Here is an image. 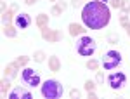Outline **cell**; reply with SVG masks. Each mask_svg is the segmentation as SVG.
Here are the masks:
<instances>
[{"mask_svg":"<svg viewBox=\"0 0 130 99\" xmlns=\"http://www.w3.org/2000/svg\"><path fill=\"white\" fill-rule=\"evenodd\" d=\"M111 19L109 7L101 0H90L82 9V21L90 30H102Z\"/></svg>","mask_w":130,"mask_h":99,"instance_id":"cell-1","label":"cell"},{"mask_svg":"<svg viewBox=\"0 0 130 99\" xmlns=\"http://www.w3.org/2000/svg\"><path fill=\"white\" fill-rule=\"evenodd\" d=\"M42 96L47 99H57L62 96V85L61 82L57 80L50 78V80H45L43 85H42Z\"/></svg>","mask_w":130,"mask_h":99,"instance_id":"cell-2","label":"cell"},{"mask_svg":"<svg viewBox=\"0 0 130 99\" xmlns=\"http://www.w3.org/2000/svg\"><path fill=\"white\" fill-rule=\"evenodd\" d=\"M75 47H76V52L80 56L89 58V56L94 54V50H95V40L92 38V37H89V35H82L80 38L76 40Z\"/></svg>","mask_w":130,"mask_h":99,"instance_id":"cell-3","label":"cell"},{"mask_svg":"<svg viewBox=\"0 0 130 99\" xmlns=\"http://www.w3.org/2000/svg\"><path fill=\"white\" fill-rule=\"evenodd\" d=\"M121 64V54L118 50H108V52H104L102 54V66L104 69H115L116 66H120Z\"/></svg>","mask_w":130,"mask_h":99,"instance_id":"cell-4","label":"cell"},{"mask_svg":"<svg viewBox=\"0 0 130 99\" xmlns=\"http://www.w3.org/2000/svg\"><path fill=\"white\" fill-rule=\"evenodd\" d=\"M21 80L26 87H37L40 83V75L37 69H31V68H24L21 71Z\"/></svg>","mask_w":130,"mask_h":99,"instance_id":"cell-5","label":"cell"},{"mask_svg":"<svg viewBox=\"0 0 130 99\" xmlns=\"http://www.w3.org/2000/svg\"><path fill=\"white\" fill-rule=\"evenodd\" d=\"M108 82H109V87L113 90H120V89H123V85L127 83V77H125V73L116 71V73H111L109 75Z\"/></svg>","mask_w":130,"mask_h":99,"instance_id":"cell-6","label":"cell"},{"mask_svg":"<svg viewBox=\"0 0 130 99\" xmlns=\"http://www.w3.org/2000/svg\"><path fill=\"white\" fill-rule=\"evenodd\" d=\"M42 38L50 42V44H56V42H59L62 38V35H61L59 30H50L47 26V28H42Z\"/></svg>","mask_w":130,"mask_h":99,"instance_id":"cell-7","label":"cell"},{"mask_svg":"<svg viewBox=\"0 0 130 99\" xmlns=\"http://www.w3.org/2000/svg\"><path fill=\"white\" fill-rule=\"evenodd\" d=\"M10 99H30L31 92L28 89H23V87H14V89L9 92Z\"/></svg>","mask_w":130,"mask_h":99,"instance_id":"cell-8","label":"cell"},{"mask_svg":"<svg viewBox=\"0 0 130 99\" xmlns=\"http://www.w3.org/2000/svg\"><path fill=\"white\" fill-rule=\"evenodd\" d=\"M31 24V18H30V14H18L16 16V26L19 28V30H24V28H28Z\"/></svg>","mask_w":130,"mask_h":99,"instance_id":"cell-9","label":"cell"},{"mask_svg":"<svg viewBox=\"0 0 130 99\" xmlns=\"http://www.w3.org/2000/svg\"><path fill=\"white\" fill-rule=\"evenodd\" d=\"M19 68H21V66L16 63V61H14V63H10V64H7V66H5V69H4V75H5L7 78H14Z\"/></svg>","mask_w":130,"mask_h":99,"instance_id":"cell-10","label":"cell"},{"mask_svg":"<svg viewBox=\"0 0 130 99\" xmlns=\"http://www.w3.org/2000/svg\"><path fill=\"white\" fill-rule=\"evenodd\" d=\"M16 12H18V5L14 4V5H10V9L7 10V12H4V14H2V21H4V24H5V23H10L12 16H14Z\"/></svg>","mask_w":130,"mask_h":99,"instance_id":"cell-11","label":"cell"},{"mask_svg":"<svg viewBox=\"0 0 130 99\" xmlns=\"http://www.w3.org/2000/svg\"><path fill=\"white\" fill-rule=\"evenodd\" d=\"M83 33H85V28L82 24H75V23L70 24V35L71 37H78V35H83Z\"/></svg>","mask_w":130,"mask_h":99,"instance_id":"cell-12","label":"cell"},{"mask_svg":"<svg viewBox=\"0 0 130 99\" xmlns=\"http://www.w3.org/2000/svg\"><path fill=\"white\" fill-rule=\"evenodd\" d=\"M49 68H50V71H59L61 69V61H59V58H56V56H50L49 58Z\"/></svg>","mask_w":130,"mask_h":99,"instance_id":"cell-13","label":"cell"},{"mask_svg":"<svg viewBox=\"0 0 130 99\" xmlns=\"http://www.w3.org/2000/svg\"><path fill=\"white\" fill-rule=\"evenodd\" d=\"M37 26L38 28H47L49 26V16L47 14H38L37 16Z\"/></svg>","mask_w":130,"mask_h":99,"instance_id":"cell-14","label":"cell"},{"mask_svg":"<svg viewBox=\"0 0 130 99\" xmlns=\"http://www.w3.org/2000/svg\"><path fill=\"white\" fill-rule=\"evenodd\" d=\"M4 35L9 37V38H14L18 33H16V28H14L10 23H5V24H4Z\"/></svg>","mask_w":130,"mask_h":99,"instance_id":"cell-15","label":"cell"},{"mask_svg":"<svg viewBox=\"0 0 130 99\" xmlns=\"http://www.w3.org/2000/svg\"><path fill=\"white\" fill-rule=\"evenodd\" d=\"M64 9H66V2H56L54 7H52V14H54V16H59Z\"/></svg>","mask_w":130,"mask_h":99,"instance_id":"cell-16","label":"cell"},{"mask_svg":"<svg viewBox=\"0 0 130 99\" xmlns=\"http://www.w3.org/2000/svg\"><path fill=\"white\" fill-rule=\"evenodd\" d=\"M33 59L37 61V63H43V59H45V52H42V50H37V52L33 54Z\"/></svg>","mask_w":130,"mask_h":99,"instance_id":"cell-17","label":"cell"},{"mask_svg":"<svg viewBox=\"0 0 130 99\" xmlns=\"http://www.w3.org/2000/svg\"><path fill=\"white\" fill-rule=\"evenodd\" d=\"M87 68H89L90 71H97V69H99V63L95 59H90L89 63H87Z\"/></svg>","mask_w":130,"mask_h":99,"instance_id":"cell-18","label":"cell"},{"mask_svg":"<svg viewBox=\"0 0 130 99\" xmlns=\"http://www.w3.org/2000/svg\"><path fill=\"white\" fill-rule=\"evenodd\" d=\"M9 89H10V82L9 80H2V94H4V96H5V94H7V92H9Z\"/></svg>","mask_w":130,"mask_h":99,"instance_id":"cell-19","label":"cell"},{"mask_svg":"<svg viewBox=\"0 0 130 99\" xmlns=\"http://www.w3.org/2000/svg\"><path fill=\"white\" fill-rule=\"evenodd\" d=\"M28 61H30L28 56H19V58L16 59V63H18L19 66H26V64H28Z\"/></svg>","mask_w":130,"mask_h":99,"instance_id":"cell-20","label":"cell"},{"mask_svg":"<svg viewBox=\"0 0 130 99\" xmlns=\"http://www.w3.org/2000/svg\"><path fill=\"white\" fill-rule=\"evenodd\" d=\"M94 89H95V82H92V80H87V82H85V90H87V92H92Z\"/></svg>","mask_w":130,"mask_h":99,"instance_id":"cell-21","label":"cell"},{"mask_svg":"<svg viewBox=\"0 0 130 99\" xmlns=\"http://www.w3.org/2000/svg\"><path fill=\"white\" fill-rule=\"evenodd\" d=\"M121 12H123V14H127V12H128L130 10V2H127V0H123V2H121Z\"/></svg>","mask_w":130,"mask_h":99,"instance_id":"cell-22","label":"cell"},{"mask_svg":"<svg viewBox=\"0 0 130 99\" xmlns=\"http://www.w3.org/2000/svg\"><path fill=\"white\" fill-rule=\"evenodd\" d=\"M104 82V73L102 71H95V83H102Z\"/></svg>","mask_w":130,"mask_h":99,"instance_id":"cell-23","label":"cell"},{"mask_svg":"<svg viewBox=\"0 0 130 99\" xmlns=\"http://www.w3.org/2000/svg\"><path fill=\"white\" fill-rule=\"evenodd\" d=\"M70 96H71L73 99H78V97H80V90H76V89H71V90H70Z\"/></svg>","mask_w":130,"mask_h":99,"instance_id":"cell-24","label":"cell"},{"mask_svg":"<svg viewBox=\"0 0 130 99\" xmlns=\"http://www.w3.org/2000/svg\"><path fill=\"white\" fill-rule=\"evenodd\" d=\"M121 2H123V0H111V7L120 9V7H121Z\"/></svg>","mask_w":130,"mask_h":99,"instance_id":"cell-25","label":"cell"},{"mask_svg":"<svg viewBox=\"0 0 130 99\" xmlns=\"http://www.w3.org/2000/svg\"><path fill=\"white\" fill-rule=\"evenodd\" d=\"M120 23H121V26H123V28L128 24V18H127V14H123V16L120 18Z\"/></svg>","mask_w":130,"mask_h":99,"instance_id":"cell-26","label":"cell"},{"mask_svg":"<svg viewBox=\"0 0 130 99\" xmlns=\"http://www.w3.org/2000/svg\"><path fill=\"white\" fill-rule=\"evenodd\" d=\"M109 42H118V35H109Z\"/></svg>","mask_w":130,"mask_h":99,"instance_id":"cell-27","label":"cell"},{"mask_svg":"<svg viewBox=\"0 0 130 99\" xmlns=\"http://www.w3.org/2000/svg\"><path fill=\"white\" fill-rule=\"evenodd\" d=\"M71 4H73V7H78V4H80V0H71Z\"/></svg>","mask_w":130,"mask_h":99,"instance_id":"cell-28","label":"cell"},{"mask_svg":"<svg viewBox=\"0 0 130 99\" xmlns=\"http://www.w3.org/2000/svg\"><path fill=\"white\" fill-rule=\"evenodd\" d=\"M24 2H26V5H33V4H35L37 0H24Z\"/></svg>","mask_w":130,"mask_h":99,"instance_id":"cell-29","label":"cell"},{"mask_svg":"<svg viewBox=\"0 0 130 99\" xmlns=\"http://www.w3.org/2000/svg\"><path fill=\"white\" fill-rule=\"evenodd\" d=\"M89 99H95V94H94V90H92V92H89Z\"/></svg>","mask_w":130,"mask_h":99,"instance_id":"cell-30","label":"cell"},{"mask_svg":"<svg viewBox=\"0 0 130 99\" xmlns=\"http://www.w3.org/2000/svg\"><path fill=\"white\" fill-rule=\"evenodd\" d=\"M125 30H127V35L130 37V24H127V26H125Z\"/></svg>","mask_w":130,"mask_h":99,"instance_id":"cell-31","label":"cell"},{"mask_svg":"<svg viewBox=\"0 0 130 99\" xmlns=\"http://www.w3.org/2000/svg\"><path fill=\"white\" fill-rule=\"evenodd\" d=\"M101 2H104V4H106V2H111V0H101Z\"/></svg>","mask_w":130,"mask_h":99,"instance_id":"cell-32","label":"cell"},{"mask_svg":"<svg viewBox=\"0 0 130 99\" xmlns=\"http://www.w3.org/2000/svg\"><path fill=\"white\" fill-rule=\"evenodd\" d=\"M50 2H57V0H50Z\"/></svg>","mask_w":130,"mask_h":99,"instance_id":"cell-33","label":"cell"}]
</instances>
